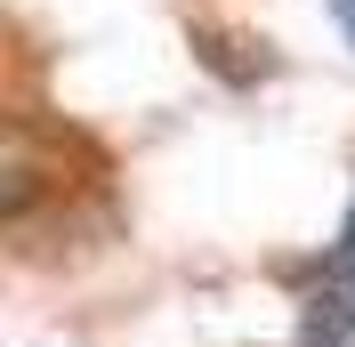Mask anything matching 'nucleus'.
Returning a JSON list of instances; mask_svg holds the SVG:
<instances>
[{"label":"nucleus","mask_w":355,"mask_h":347,"mask_svg":"<svg viewBox=\"0 0 355 347\" xmlns=\"http://www.w3.org/2000/svg\"><path fill=\"white\" fill-rule=\"evenodd\" d=\"M331 251H355V210H347V226H339V242H331Z\"/></svg>","instance_id":"7ed1b4c3"},{"label":"nucleus","mask_w":355,"mask_h":347,"mask_svg":"<svg viewBox=\"0 0 355 347\" xmlns=\"http://www.w3.org/2000/svg\"><path fill=\"white\" fill-rule=\"evenodd\" d=\"M299 331H307V347L355 339V251H323V266L299 291Z\"/></svg>","instance_id":"f257e3e1"},{"label":"nucleus","mask_w":355,"mask_h":347,"mask_svg":"<svg viewBox=\"0 0 355 347\" xmlns=\"http://www.w3.org/2000/svg\"><path fill=\"white\" fill-rule=\"evenodd\" d=\"M331 17H339V33L355 41V0H331Z\"/></svg>","instance_id":"f03ea898"}]
</instances>
